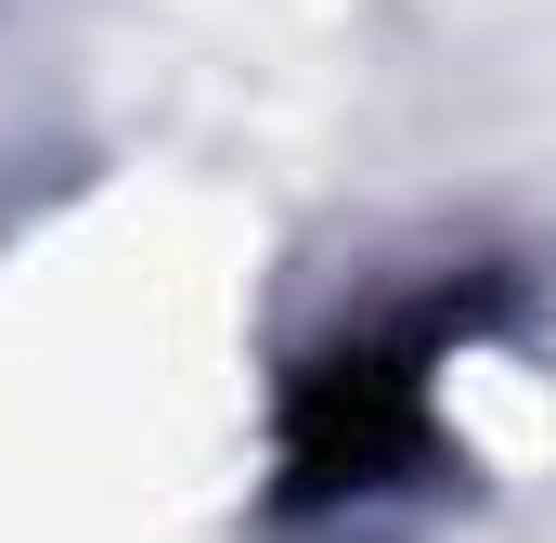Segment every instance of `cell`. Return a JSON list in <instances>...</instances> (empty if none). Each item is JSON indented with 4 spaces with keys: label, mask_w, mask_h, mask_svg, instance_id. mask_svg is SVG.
Returning a JSON list of instances; mask_svg holds the SVG:
<instances>
[{
    "label": "cell",
    "mask_w": 556,
    "mask_h": 543,
    "mask_svg": "<svg viewBox=\"0 0 556 543\" xmlns=\"http://www.w3.org/2000/svg\"><path fill=\"white\" fill-rule=\"evenodd\" d=\"M427 376H440V324L402 337H350L324 363H298L285 389V505H350L389 492L402 466H427Z\"/></svg>",
    "instance_id": "obj_1"
}]
</instances>
